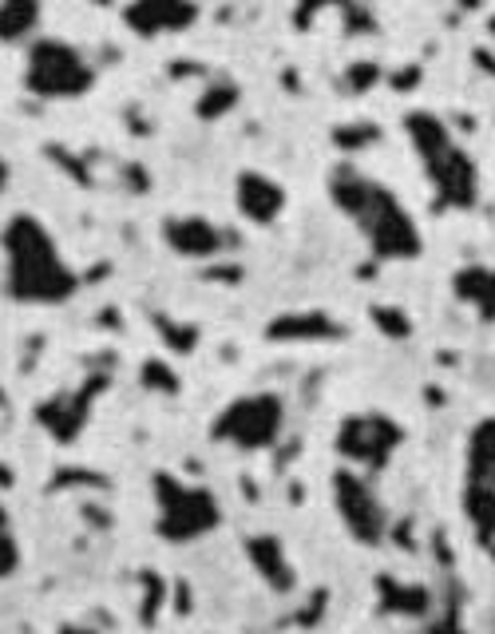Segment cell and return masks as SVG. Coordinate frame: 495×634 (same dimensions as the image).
I'll use <instances>...</instances> for the list:
<instances>
[{
    "mask_svg": "<svg viewBox=\"0 0 495 634\" xmlns=\"http://www.w3.org/2000/svg\"><path fill=\"white\" fill-rule=\"evenodd\" d=\"M4 246H9V294L16 302L55 306L76 290V278L36 219H16V227L4 234Z\"/></svg>",
    "mask_w": 495,
    "mask_h": 634,
    "instance_id": "cell-1",
    "label": "cell"
},
{
    "mask_svg": "<svg viewBox=\"0 0 495 634\" xmlns=\"http://www.w3.org/2000/svg\"><path fill=\"white\" fill-rule=\"evenodd\" d=\"M282 432V401L274 393H250L238 397L222 409L214 420V437L234 444V449H265L274 444V437Z\"/></svg>",
    "mask_w": 495,
    "mask_h": 634,
    "instance_id": "cell-2",
    "label": "cell"
},
{
    "mask_svg": "<svg viewBox=\"0 0 495 634\" xmlns=\"http://www.w3.org/2000/svg\"><path fill=\"white\" fill-rule=\"evenodd\" d=\"M396 444H400V428L385 416H357L342 432V452L364 468H381L393 456Z\"/></svg>",
    "mask_w": 495,
    "mask_h": 634,
    "instance_id": "cell-4",
    "label": "cell"
},
{
    "mask_svg": "<svg viewBox=\"0 0 495 634\" xmlns=\"http://www.w3.org/2000/svg\"><path fill=\"white\" fill-rule=\"evenodd\" d=\"M154 496H159V527L171 544H187L219 524V508H214L210 492L175 484L166 472L154 480Z\"/></svg>",
    "mask_w": 495,
    "mask_h": 634,
    "instance_id": "cell-3",
    "label": "cell"
},
{
    "mask_svg": "<svg viewBox=\"0 0 495 634\" xmlns=\"http://www.w3.org/2000/svg\"><path fill=\"white\" fill-rule=\"evenodd\" d=\"M21 568V547H16V532H12L9 515L0 512V580L16 575Z\"/></svg>",
    "mask_w": 495,
    "mask_h": 634,
    "instance_id": "cell-5",
    "label": "cell"
},
{
    "mask_svg": "<svg viewBox=\"0 0 495 634\" xmlns=\"http://www.w3.org/2000/svg\"><path fill=\"white\" fill-rule=\"evenodd\" d=\"M492 285H495V278H492ZM472 297H480V306H484V314H492V294H487V290H480V294H472Z\"/></svg>",
    "mask_w": 495,
    "mask_h": 634,
    "instance_id": "cell-6",
    "label": "cell"
}]
</instances>
